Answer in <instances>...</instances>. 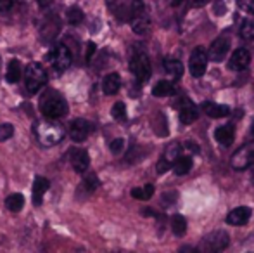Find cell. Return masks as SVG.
Returning a JSON list of instances; mask_svg holds the SVG:
<instances>
[{"instance_id":"1","label":"cell","mask_w":254,"mask_h":253,"mask_svg":"<svg viewBox=\"0 0 254 253\" xmlns=\"http://www.w3.org/2000/svg\"><path fill=\"white\" fill-rule=\"evenodd\" d=\"M40 111L44 113L45 118L59 120L67 115V102L61 92L47 88L40 97Z\"/></svg>"},{"instance_id":"30","label":"cell","mask_w":254,"mask_h":253,"mask_svg":"<svg viewBox=\"0 0 254 253\" xmlns=\"http://www.w3.org/2000/svg\"><path fill=\"white\" fill-rule=\"evenodd\" d=\"M111 115H113V118L118 120V122L127 120V106H125V102H121V101L114 102V106L111 108Z\"/></svg>"},{"instance_id":"33","label":"cell","mask_w":254,"mask_h":253,"mask_svg":"<svg viewBox=\"0 0 254 253\" xmlns=\"http://www.w3.org/2000/svg\"><path fill=\"white\" fill-rule=\"evenodd\" d=\"M109 149H111V153H113V155H120V153L125 149V139H121V137L114 139V141L109 144Z\"/></svg>"},{"instance_id":"45","label":"cell","mask_w":254,"mask_h":253,"mask_svg":"<svg viewBox=\"0 0 254 253\" xmlns=\"http://www.w3.org/2000/svg\"><path fill=\"white\" fill-rule=\"evenodd\" d=\"M251 134H253V137H254V123H253V127H251Z\"/></svg>"},{"instance_id":"6","label":"cell","mask_w":254,"mask_h":253,"mask_svg":"<svg viewBox=\"0 0 254 253\" xmlns=\"http://www.w3.org/2000/svg\"><path fill=\"white\" fill-rule=\"evenodd\" d=\"M130 71L138 84H144L151 78V61L144 51H133L130 58Z\"/></svg>"},{"instance_id":"36","label":"cell","mask_w":254,"mask_h":253,"mask_svg":"<svg viewBox=\"0 0 254 253\" xmlns=\"http://www.w3.org/2000/svg\"><path fill=\"white\" fill-rule=\"evenodd\" d=\"M156 169H157V173H159V175H161V173H166L168 170L171 169V165H170V163H168V162H164L163 158H161L159 162H157V167H156Z\"/></svg>"},{"instance_id":"13","label":"cell","mask_w":254,"mask_h":253,"mask_svg":"<svg viewBox=\"0 0 254 253\" xmlns=\"http://www.w3.org/2000/svg\"><path fill=\"white\" fill-rule=\"evenodd\" d=\"M49 187H51L49 179H45V177H42V175L35 177L33 187H31V196H33V205L35 206H40L42 203H44V194L49 191Z\"/></svg>"},{"instance_id":"35","label":"cell","mask_w":254,"mask_h":253,"mask_svg":"<svg viewBox=\"0 0 254 253\" xmlns=\"http://www.w3.org/2000/svg\"><path fill=\"white\" fill-rule=\"evenodd\" d=\"M95 51H97V45H95L94 42H88V44H87V52H85V63H87V64L92 63V58H94Z\"/></svg>"},{"instance_id":"15","label":"cell","mask_w":254,"mask_h":253,"mask_svg":"<svg viewBox=\"0 0 254 253\" xmlns=\"http://www.w3.org/2000/svg\"><path fill=\"white\" fill-rule=\"evenodd\" d=\"M201 109L209 118H225V116L230 115V108H228V106L216 104V102H211V101L202 102Z\"/></svg>"},{"instance_id":"37","label":"cell","mask_w":254,"mask_h":253,"mask_svg":"<svg viewBox=\"0 0 254 253\" xmlns=\"http://www.w3.org/2000/svg\"><path fill=\"white\" fill-rule=\"evenodd\" d=\"M14 2L16 0H0V12H7V10L12 9Z\"/></svg>"},{"instance_id":"23","label":"cell","mask_w":254,"mask_h":253,"mask_svg":"<svg viewBox=\"0 0 254 253\" xmlns=\"http://www.w3.org/2000/svg\"><path fill=\"white\" fill-rule=\"evenodd\" d=\"M99 184H101V180H99V177L95 173H87L83 177V180H81L80 191H83L85 194H92V192L97 191Z\"/></svg>"},{"instance_id":"28","label":"cell","mask_w":254,"mask_h":253,"mask_svg":"<svg viewBox=\"0 0 254 253\" xmlns=\"http://www.w3.org/2000/svg\"><path fill=\"white\" fill-rule=\"evenodd\" d=\"M135 199H142V201H147L154 196V186L152 184H145L144 187H133L130 192Z\"/></svg>"},{"instance_id":"24","label":"cell","mask_w":254,"mask_h":253,"mask_svg":"<svg viewBox=\"0 0 254 253\" xmlns=\"http://www.w3.org/2000/svg\"><path fill=\"white\" fill-rule=\"evenodd\" d=\"M180 156H182V146L178 144V142H170V144L166 146V149H164L163 160L170 163V165H173Z\"/></svg>"},{"instance_id":"29","label":"cell","mask_w":254,"mask_h":253,"mask_svg":"<svg viewBox=\"0 0 254 253\" xmlns=\"http://www.w3.org/2000/svg\"><path fill=\"white\" fill-rule=\"evenodd\" d=\"M171 231H173L177 236H184L187 233V220L182 215H173L171 217Z\"/></svg>"},{"instance_id":"20","label":"cell","mask_w":254,"mask_h":253,"mask_svg":"<svg viewBox=\"0 0 254 253\" xmlns=\"http://www.w3.org/2000/svg\"><path fill=\"white\" fill-rule=\"evenodd\" d=\"M173 94H175V85L168 80L157 82L152 87V95H156V97H170Z\"/></svg>"},{"instance_id":"44","label":"cell","mask_w":254,"mask_h":253,"mask_svg":"<svg viewBox=\"0 0 254 253\" xmlns=\"http://www.w3.org/2000/svg\"><path fill=\"white\" fill-rule=\"evenodd\" d=\"M180 2H182V0H171V5H178Z\"/></svg>"},{"instance_id":"9","label":"cell","mask_w":254,"mask_h":253,"mask_svg":"<svg viewBox=\"0 0 254 253\" xmlns=\"http://www.w3.org/2000/svg\"><path fill=\"white\" fill-rule=\"evenodd\" d=\"M228 51H230V38L227 35H220L216 40H213L209 51H207V59L213 63H221L227 58Z\"/></svg>"},{"instance_id":"11","label":"cell","mask_w":254,"mask_h":253,"mask_svg":"<svg viewBox=\"0 0 254 253\" xmlns=\"http://www.w3.org/2000/svg\"><path fill=\"white\" fill-rule=\"evenodd\" d=\"M69 163L76 173H85L90 167V156L87 149L73 148L69 149Z\"/></svg>"},{"instance_id":"5","label":"cell","mask_w":254,"mask_h":253,"mask_svg":"<svg viewBox=\"0 0 254 253\" xmlns=\"http://www.w3.org/2000/svg\"><path fill=\"white\" fill-rule=\"evenodd\" d=\"M49 61H51L52 68L56 73H64L67 68L73 63V52L66 44H57L52 47V51L49 52Z\"/></svg>"},{"instance_id":"39","label":"cell","mask_w":254,"mask_h":253,"mask_svg":"<svg viewBox=\"0 0 254 253\" xmlns=\"http://www.w3.org/2000/svg\"><path fill=\"white\" fill-rule=\"evenodd\" d=\"M177 192H164V201H170V203H173V201H177Z\"/></svg>"},{"instance_id":"43","label":"cell","mask_w":254,"mask_h":253,"mask_svg":"<svg viewBox=\"0 0 254 253\" xmlns=\"http://www.w3.org/2000/svg\"><path fill=\"white\" fill-rule=\"evenodd\" d=\"M209 0H194V3L195 5H204V3H207Z\"/></svg>"},{"instance_id":"26","label":"cell","mask_w":254,"mask_h":253,"mask_svg":"<svg viewBox=\"0 0 254 253\" xmlns=\"http://www.w3.org/2000/svg\"><path fill=\"white\" fill-rule=\"evenodd\" d=\"M66 19H67V23H69L71 26H78V24L83 23L85 14H83V10H81L80 7L73 5V7H69V9L66 10Z\"/></svg>"},{"instance_id":"18","label":"cell","mask_w":254,"mask_h":253,"mask_svg":"<svg viewBox=\"0 0 254 253\" xmlns=\"http://www.w3.org/2000/svg\"><path fill=\"white\" fill-rule=\"evenodd\" d=\"M214 139H216V141L220 142L221 146L228 148V146H230L232 142H234V139H235V128H234V125L218 127L216 130H214Z\"/></svg>"},{"instance_id":"34","label":"cell","mask_w":254,"mask_h":253,"mask_svg":"<svg viewBox=\"0 0 254 253\" xmlns=\"http://www.w3.org/2000/svg\"><path fill=\"white\" fill-rule=\"evenodd\" d=\"M239 9H242L248 14H254V0H237Z\"/></svg>"},{"instance_id":"32","label":"cell","mask_w":254,"mask_h":253,"mask_svg":"<svg viewBox=\"0 0 254 253\" xmlns=\"http://www.w3.org/2000/svg\"><path fill=\"white\" fill-rule=\"evenodd\" d=\"M12 135H14L12 123H0V142L9 141Z\"/></svg>"},{"instance_id":"31","label":"cell","mask_w":254,"mask_h":253,"mask_svg":"<svg viewBox=\"0 0 254 253\" xmlns=\"http://www.w3.org/2000/svg\"><path fill=\"white\" fill-rule=\"evenodd\" d=\"M241 37L244 40H253L254 38V19H244L241 24Z\"/></svg>"},{"instance_id":"4","label":"cell","mask_w":254,"mask_h":253,"mask_svg":"<svg viewBox=\"0 0 254 253\" xmlns=\"http://www.w3.org/2000/svg\"><path fill=\"white\" fill-rule=\"evenodd\" d=\"M228 245H230V236L225 231H216V233L207 234L194 253H221Z\"/></svg>"},{"instance_id":"10","label":"cell","mask_w":254,"mask_h":253,"mask_svg":"<svg viewBox=\"0 0 254 253\" xmlns=\"http://www.w3.org/2000/svg\"><path fill=\"white\" fill-rule=\"evenodd\" d=\"M94 132V123L88 122V120L85 118H76L71 122L69 125V135L71 139H73L74 142H83L87 141L88 137H90V134Z\"/></svg>"},{"instance_id":"42","label":"cell","mask_w":254,"mask_h":253,"mask_svg":"<svg viewBox=\"0 0 254 253\" xmlns=\"http://www.w3.org/2000/svg\"><path fill=\"white\" fill-rule=\"evenodd\" d=\"M38 2V5L42 7V9H44V7H49L52 3V0H37Z\"/></svg>"},{"instance_id":"3","label":"cell","mask_w":254,"mask_h":253,"mask_svg":"<svg viewBox=\"0 0 254 253\" xmlns=\"http://www.w3.org/2000/svg\"><path fill=\"white\" fill-rule=\"evenodd\" d=\"M47 84V71L40 63H30L24 70V87L30 95H35Z\"/></svg>"},{"instance_id":"38","label":"cell","mask_w":254,"mask_h":253,"mask_svg":"<svg viewBox=\"0 0 254 253\" xmlns=\"http://www.w3.org/2000/svg\"><path fill=\"white\" fill-rule=\"evenodd\" d=\"M225 2L223 0H216V3H214V12H216V16H221V14H225Z\"/></svg>"},{"instance_id":"22","label":"cell","mask_w":254,"mask_h":253,"mask_svg":"<svg viewBox=\"0 0 254 253\" xmlns=\"http://www.w3.org/2000/svg\"><path fill=\"white\" fill-rule=\"evenodd\" d=\"M164 70L173 78H180L182 75H184V64L175 58H168V59H164Z\"/></svg>"},{"instance_id":"46","label":"cell","mask_w":254,"mask_h":253,"mask_svg":"<svg viewBox=\"0 0 254 253\" xmlns=\"http://www.w3.org/2000/svg\"><path fill=\"white\" fill-rule=\"evenodd\" d=\"M0 63H2V61H0Z\"/></svg>"},{"instance_id":"21","label":"cell","mask_w":254,"mask_h":253,"mask_svg":"<svg viewBox=\"0 0 254 253\" xmlns=\"http://www.w3.org/2000/svg\"><path fill=\"white\" fill-rule=\"evenodd\" d=\"M192 165H194V162H192L190 156H180V158L171 165V169L175 170L177 175H185V173H189L192 170Z\"/></svg>"},{"instance_id":"19","label":"cell","mask_w":254,"mask_h":253,"mask_svg":"<svg viewBox=\"0 0 254 253\" xmlns=\"http://www.w3.org/2000/svg\"><path fill=\"white\" fill-rule=\"evenodd\" d=\"M23 77V68H21V63L17 59H10L9 64H7V73H5V80L9 84H17Z\"/></svg>"},{"instance_id":"40","label":"cell","mask_w":254,"mask_h":253,"mask_svg":"<svg viewBox=\"0 0 254 253\" xmlns=\"http://www.w3.org/2000/svg\"><path fill=\"white\" fill-rule=\"evenodd\" d=\"M185 146H187V149H192V151H194V153H199V148H197V146H195V144H194V142H192V141H189V142H187V144H185Z\"/></svg>"},{"instance_id":"12","label":"cell","mask_w":254,"mask_h":253,"mask_svg":"<svg viewBox=\"0 0 254 253\" xmlns=\"http://www.w3.org/2000/svg\"><path fill=\"white\" fill-rule=\"evenodd\" d=\"M249 63H251V54H249L248 49L241 47L230 56L228 70L230 71H241V70H244V68H248Z\"/></svg>"},{"instance_id":"27","label":"cell","mask_w":254,"mask_h":253,"mask_svg":"<svg viewBox=\"0 0 254 253\" xmlns=\"http://www.w3.org/2000/svg\"><path fill=\"white\" fill-rule=\"evenodd\" d=\"M59 30H61L59 19H52V23H45L44 26H42V35L45 37V40L52 42L54 38L59 35Z\"/></svg>"},{"instance_id":"17","label":"cell","mask_w":254,"mask_h":253,"mask_svg":"<svg viewBox=\"0 0 254 253\" xmlns=\"http://www.w3.org/2000/svg\"><path fill=\"white\" fill-rule=\"evenodd\" d=\"M121 88V78L118 73H109L104 77L102 80V90L106 95H114L118 94Z\"/></svg>"},{"instance_id":"41","label":"cell","mask_w":254,"mask_h":253,"mask_svg":"<svg viewBox=\"0 0 254 253\" xmlns=\"http://www.w3.org/2000/svg\"><path fill=\"white\" fill-rule=\"evenodd\" d=\"M194 252H195V248H192V247H182L178 253H194Z\"/></svg>"},{"instance_id":"14","label":"cell","mask_w":254,"mask_h":253,"mask_svg":"<svg viewBox=\"0 0 254 253\" xmlns=\"http://www.w3.org/2000/svg\"><path fill=\"white\" fill-rule=\"evenodd\" d=\"M249 219H251V208L249 206H237V208H234L227 215V224L239 227V226H244Z\"/></svg>"},{"instance_id":"8","label":"cell","mask_w":254,"mask_h":253,"mask_svg":"<svg viewBox=\"0 0 254 253\" xmlns=\"http://www.w3.org/2000/svg\"><path fill=\"white\" fill-rule=\"evenodd\" d=\"M207 52L204 51L202 47H195L190 54V59H189V71L194 78H201L204 77L207 70Z\"/></svg>"},{"instance_id":"2","label":"cell","mask_w":254,"mask_h":253,"mask_svg":"<svg viewBox=\"0 0 254 253\" xmlns=\"http://www.w3.org/2000/svg\"><path fill=\"white\" fill-rule=\"evenodd\" d=\"M35 130V135L37 139L40 141V144L47 146V148H52V146H57L61 141L64 139L66 135V130L64 127L61 125L57 120H42V122H37L33 127Z\"/></svg>"},{"instance_id":"25","label":"cell","mask_w":254,"mask_h":253,"mask_svg":"<svg viewBox=\"0 0 254 253\" xmlns=\"http://www.w3.org/2000/svg\"><path fill=\"white\" fill-rule=\"evenodd\" d=\"M5 206L7 210H10V212H19V210H23L24 206V196L21 194V192H12V194H9L5 198Z\"/></svg>"},{"instance_id":"7","label":"cell","mask_w":254,"mask_h":253,"mask_svg":"<svg viewBox=\"0 0 254 253\" xmlns=\"http://www.w3.org/2000/svg\"><path fill=\"white\" fill-rule=\"evenodd\" d=\"M230 165L234 170H244L254 165V141L248 142V144L239 148L234 153V156L230 160Z\"/></svg>"},{"instance_id":"16","label":"cell","mask_w":254,"mask_h":253,"mask_svg":"<svg viewBox=\"0 0 254 253\" xmlns=\"http://www.w3.org/2000/svg\"><path fill=\"white\" fill-rule=\"evenodd\" d=\"M197 116L199 111L195 108V104L192 101H189V99H185L180 106V122L185 123V125H190V123H194L197 120Z\"/></svg>"}]
</instances>
